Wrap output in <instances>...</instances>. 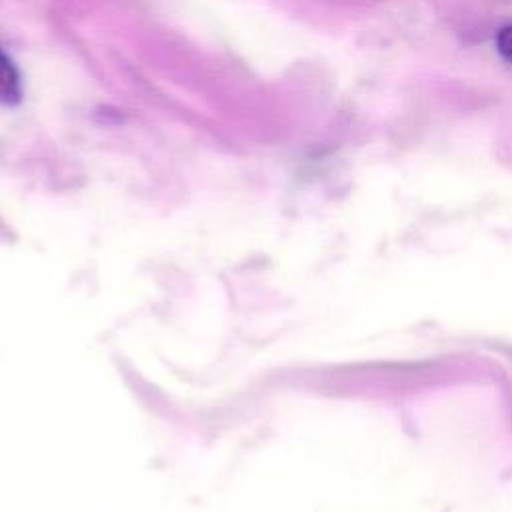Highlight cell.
Wrapping results in <instances>:
<instances>
[{"instance_id": "cell-1", "label": "cell", "mask_w": 512, "mask_h": 512, "mask_svg": "<svg viewBox=\"0 0 512 512\" xmlns=\"http://www.w3.org/2000/svg\"><path fill=\"white\" fill-rule=\"evenodd\" d=\"M22 98V80L14 62L0 50V104L12 106Z\"/></svg>"}, {"instance_id": "cell-2", "label": "cell", "mask_w": 512, "mask_h": 512, "mask_svg": "<svg viewBox=\"0 0 512 512\" xmlns=\"http://www.w3.org/2000/svg\"><path fill=\"white\" fill-rule=\"evenodd\" d=\"M496 48H498L500 56L512 64V24L498 30Z\"/></svg>"}]
</instances>
